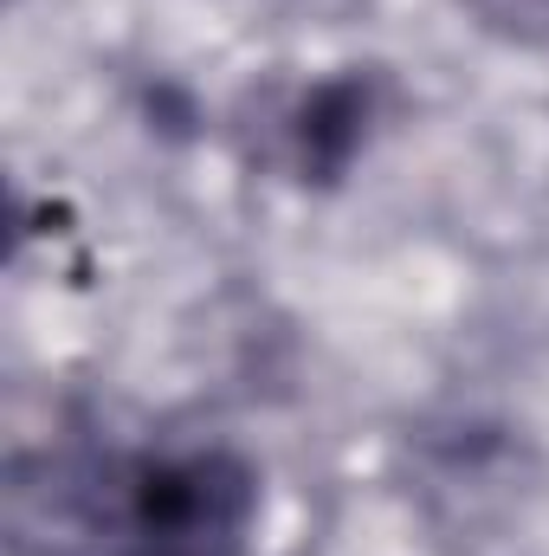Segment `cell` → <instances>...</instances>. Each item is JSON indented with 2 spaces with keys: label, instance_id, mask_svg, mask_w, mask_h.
<instances>
[{
  "label": "cell",
  "instance_id": "3957f363",
  "mask_svg": "<svg viewBox=\"0 0 549 556\" xmlns=\"http://www.w3.org/2000/svg\"><path fill=\"white\" fill-rule=\"evenodd\" d=\"M465 13L511 46H549V0H465Z\"/></svg>",
  "mask_w": 549,
  "mask_h": 556
},
{
  "label": "cell",
  "instance_id": "6da1fadb",
  "mask_svg": "<svg viewBox=\"0 0 549 556\" xmlns=\"http://www.w3.org/2000/svg\"><path fill=\"white\" fill-rule=\"evenodd\" d=\"M13 556H253L259 472L220 440L59 433L7 459Z\"/></svg>",
  "mask_w": 549,
  "mask_h": 556
},
{
  "label": "cell",
  "instance_id": "7a4b0ae2",
  "mask_svg": "<svg viewBox=\"0 0 549 556\" xmlns=\"http://www.w3.org/2000/svg\"><path fill=\"white\" fill-rule=\"evenodd\" d=\"M382 117V85L375 72H330L310 85H291L253 104V117L240 124V142L259 168H272L297 188H330L356 168V155L375 137Z\"/></svg>",
  "mask_w": 549,
  "mask_h": 556
}]
</instances>
